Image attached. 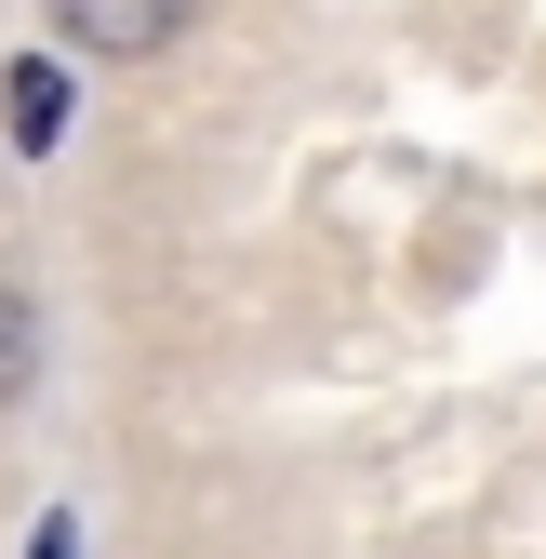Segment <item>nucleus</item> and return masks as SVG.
<instances>
[{"label":"nucleus","instance_id":"1","mask_svg":"<svg viewBox=\"0 0 546 559\" xmlns=\"http://www.w3.org/2000/svg\"><path fill=\"white\" fill-rule=\"evenodd\" d=\"M54 27L81 40V53H161L187 27V0H54Z\"/></svg>","mask_w":546,"mask_h":559},{"label":"nucleus","instance_id":"2","mask_svg":"<svg viewBox=\"0 0 546 559\" xmlns=\"http://www.w3.org/2000/svg\"><path fill=\"white\" fill-rule=\"evenodd\" d=\"M0 120H14V147H54L67 133V67H14V107Z\"/></svg>","mask_w":546,"mask_h":559},{"label":"nucleus","instance_id":"3","mask_svg":"<svg viewBox=\"0 0 546 559\" xmlns=\"http://www.w3.org/2000/svg\"><path fill=\"white\" fill-rule=\"evenodd\" d=\"M27 373H40V333H27L14 294H0V400H27Z\"/></svg>","mask_w":546,"mask_h":559},{"label":"nucleus","instance_id":"4","mask_svg":"<svg viewBox=\"0 0 546 559\" xmlns=\"http://www.w3.org/2000/svg\"><path fill=\"white\" fill-rule=\"evenodd\" d=\"M27 559H81V533H67V520H40V533H27Z\"/></svg>","mask_w":546,"mask_h":559}]
</instances>
